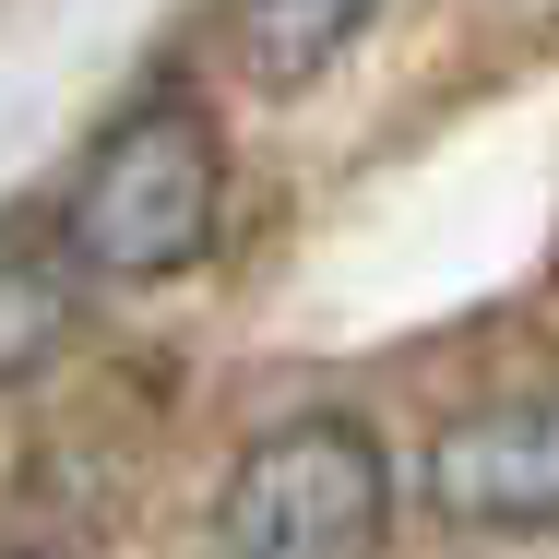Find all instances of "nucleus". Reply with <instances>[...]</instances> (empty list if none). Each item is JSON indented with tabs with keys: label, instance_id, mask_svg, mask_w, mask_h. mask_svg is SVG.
I'll return each instance as SVG.
<instances>
[{
	"label": "nucleus",
	"instance_id": "obj_1",
	"mask_svg": "<svg viewBox=\"0 0 559 559\" xmlns=\"http://www.w3.org/2000/svg\"><path fill=\"white\" fill-rule=\"evenodd\" d=\"M215 191H226V155H215V119L191 96H143L108 143L84 155L72 203H60V238L96 286H155L179 262H203L215 238Z\"/></svg>",
	"mask_w": 559,
	"mask_h": 559
},
{
	"label": "nucleus",
	"instance_id": "obj_5",
	"mask_svg": "<svg viewBox=\"0 0 559 559\" xmlns=\"http://www.w3.org/2000/svg\"><path fill=\"white\" fill-rule=\"evenodd\" d=\"M381 0H226V36H238V60H250V84H310V72H334L345 48H357V24H369Z\"/></svg>",
	"mask_w": 559,
	"mask_h": 559
},
{
	"label": "nucleus",
	"instance_id": "obj_4",
	"mask_svg": "<svg viewBox=\"0 0 559 559\" xmlns=\"http://www.w3.org/2000/svg\"><path fill=\"white\" fill-rule=\"evenodd\" d=\"M84 310V262L60 226H0V381H36Z\"/></svg>",
	"mask_w": 559,
	"mask_h": 559
},
{
	"label": "nucleus",
	"instance_id": "obj_2",
	"mask_svg": "<svg viewBox=\"0 0 559 559\" xmlns=\"http://www.w3.org/2000/svg\"><path fill=\"white\" fill-rule=\"evenodd\" d=\"M215 536H226V559H381L393 464L357 417H286L238 452Z\"/></svg>",
	"mask_w": 559,
	"mask_h": 559
},
{
	"label": "nucleus",
	"instance_id": "obj_3",
	"mask_svg": "<svg viewBox=\"0 0 559 559\" xmlns=\"http://www.w3.org/2000/svg\"><path fill=\"white\" fill-rule=\"evenodd\" d=\"M429 500L476 536H536L559 512V429H548V393H500L476 405L464 429H441L429 452Z\"/></svg>",
	"mask_w": 559,
	"mask_h": 559
}]
</instances>
